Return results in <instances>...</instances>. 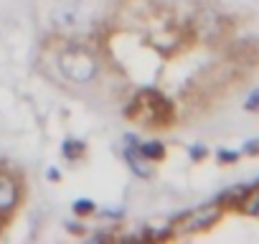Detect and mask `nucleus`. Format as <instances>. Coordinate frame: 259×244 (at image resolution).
Masks as SVG:
<instances>
[{"label": "nucleus", "mask_w": 259, "mask_h": 244, "mask_svg": "<svg viewBox=\"0 0 259 244\" xmlns=\"http://www.w3.org/2000/svg\"><path fill=\"white\" fill-rule=\"evenodd\" d=\"M59 69L69 82L84 84V82H92L97 76V59L87 49L74 46V49H66L59 56Z\"/></svg>", "instance_id": "obj_1"}, {"label": "nucleus", "mask_w": 259, "mask_h": 244, "mask_svg": "<svg viewBox=\"0 0 259 244\" xmlns=\"http://www.w3.org/2000/svg\"><path fill=\"white\" fill-rule=\"evenodd\" d=\"M219 219H221L219 204H208V206H201V209H196L191 214H183L176 221V231L178 234H193V231H201V229L213 226Z\"/></svg>", "instance_id": "obj_2"}, {"label": "nucleus", "mask_w": 259, "mask_h": 244, "mask_svg": "<svg viewBox=\"0 0 259 244\" xmlns=\"http://www.w3.org/2000/svg\"><path fill=\"white\" fill-rule=\"evenodd\" d=\"M16 206H18V183L11 176L0 173V216L11 214Z\"/></svg>", "instance_id": "obj_3"}, {"label": "nucleus", "mask_w": 259, "mask_h": 244, "mask_svg": "<svg viewBox=\"0 0 259 244\" xmlns=\"http://www.w3.org/2000/svg\"><path fill=\"white\" fill-rule=\"evenodd\" d=\"M54 23L59 28H71L79 23V3L76 0H61L54 8Z\"/></svg>", "instance_id": "obj_4"}, {"label": "nucleus", "mask_w": 259, "mask_h": 244, "mask_svg": "<svg viewBox=\"0 0 259 244\" xmlns=\"http://www.w3.org/2000/svg\"><path fill=\"white\" fill-rule=\"evenodd\" d=\"M124 158H127L130 168H133V171H135L138 176L148 178V176L153 173V166H150V160H148V158H145V155H143L140 150H138V153H135V150H127V153H124Z\"/></svg>", "instance_id": "obj_5"}, {"label": "nucleus", "mask_w": 259, "mask_h": 244, "mask_svg": "<svg viewBox=\"0 0 259 244\" xmlns=\"http://www.w3.org/2000/svg\"><path fill=\"white\" fill-rule=\"evenodd\" d=\"M239 209H241L244 214H249V216H256V214H259V186L244 191V196H241V201H239Z\"/></svg>", "instance_id": "obj_6"}, {"label": "nucleus", "mask_w": 259, "mask_h": 244, "mask_svg": "<svg viewBox=\"0 0 259 244\" xmlns=\"http://www.w3.org/2000/svg\"><path fill=\"white\" fill-rule=\"evenodd\" d=\"M138 150H140V153H143L148 160H160V158L165 155V148H163V143H155V140H153V143H143Z\"/></svg>", "instance_id": "obj_7"}, {"label": "nucleus", "mask_w": 259, "mask_h": 244, "mask_svg": "<svg viewBox=\"0 0 259 244\" xmlns=\"http://www.w3.org/2000/svg\"><path fill=\"white\" fill-rule=\"evenodd\" d=\"M81 153H84V145H81L79 140H66V143H64V155H66L69 160H76Z\"/></svg>", "instance_id": "obj_8"}, {"label": "nucleus", "mask_w": 259, "mask_h": 244, "mask_svg": "<svg viewBox=\"0 0 259 244\" xmlns=\"http://www.w3.org/2000/svg\"><path fill=\"white\" fill-rule=\"evenodd\" d=\"M244 191H246V188H231V191H226V193L221 196V204H231V206H239V201H241Z\"/></svg>", "instance_id": "obj_9"}, {"label": "nucleus", "mask_w": 259, "mask_h": 244, "mask_svg": "<svg viewBox=\"0 0 259 244\" xmlns=\"http://www.w3.org/2000/svg\"><path fill=\"white\" fill-rule=\"evenodd\" d=\"M74 211H76V214H89V211H94V204L87 201V198H81V201L74 204Z\"/></svg>", "instance_id": "obj_10"}, {"label": "nucleus", "mask_w": 259, "mask_h": 244, "mask_svg": "<svg viewBox=\"0 0 259 244\" xmlns=\"http://www.w3.org/2000/svg\"><path fill=\"white\" fill-rule=\"evenodd\" d=\"M249 112H256L259 109V89H254L251 94H249V99H246V104H244Z\"/></svg>", "instance_id": "obj_11"}, {"label": "nucleus", "mask_w": 259, "mask_h": 244, "mask_svg": "<svg viewBox=\"0 0 259 244\" xmlns=\"http://www.w3.org/2000/svg\"><path fill=\"white\" fill-rule=\"evenodd\" d=\"M239 158V153H231V150H221L219 153V160H226V163H231V160H236Z\"/></svg>", "instance_id": "obj_12"}, {"label": "nucleus", "mask_w": 259, "mask_h": 244, "mask_svg": "<svg viewBox=\"0 0 259 244\" xmlns=\"http://www.w3.org/2000/svg\"><path fill=\"white\" fill-rule=\"evenodd\" d=\"M203 155H206V148H203V145L191 148V158H203Z\"/></svg>", "instance_id": "obj_13"}, {"label": "nucleus", "mask_w": 259, "mask_h": 244, "mask_svg": "<svg viewBox=\"0 0 259 244\" xmlns=\"http://www.w3.org/2000/svg\"><path fill=\"white\" fill-rule=\"evenodd\" d=\"M246 153H251V155H254V153H259V143H256V140H251V143L246 145Z\"/></svg>", "instance_id": "obj_14"}, {"label": "nucleus", "mask_w": 259, "mask_h": 244, "mask_svg": "<svg viewBox=\"0 0 259 244\" xmlns=\"http://www.w3.org/2000/svg\"><path fill=\"white\" fill-rule=\"evenodd\" d=\"M49 178H51V181H59V171L51 168V171H49Z\"/></svg>", "instance_id": "obj_15"}]
</instances>
